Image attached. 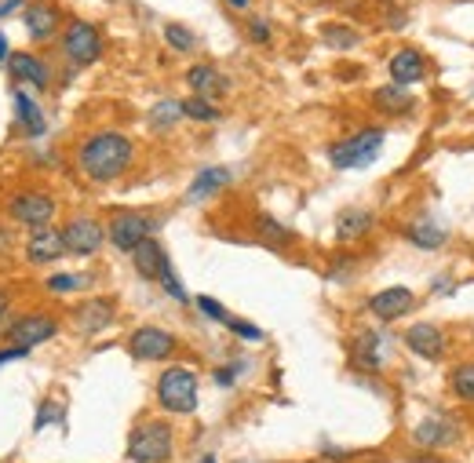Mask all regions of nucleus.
<instances>
[{
    "label": "nucleus",
    "instance_id": "f704fd0d",
    "mask_svg": "<svg viewBox=\"0 0 474 463\" xmlns=\"http://www.w3.org/2000/svg\"><path fill=\"white\" fill-rule=\"evenodd\" d=\"M197 310H201L208 321H219V325H226V321L233 318V314H230L219 300H212V296H197Z\"/></svg>",
    "mask_w": 474,
    "mask_h": 463
},
{
    "label": "nucleus",
    "instance_id": "412c9836",
    "mask_svg": "<svg viewBox=\"0 0 474 463\" xmlns=\"http://www.w3.org/2000/svg\"><path fill=\"white\" fill-rule=\"evenodd\" d=\"M63 252H66L63 230H55V226L34 230L30 241H26V260L30 263H55V260H63Z\"/></svg>",
    "mask_w": 474,
    "mask_h": 463
},
{
    "label": "nucleus",
    "instance_id": "4468645a",
    "mask_svg": "<svg viewBox=\"0 0 474 463\" xmlns=\"http://www.w3.org/2000/svg\"><path fill=\"white\" fill-rule=\"evenodd\" d=\"M405 241H409L412 249H420V252H438V249H445V241H449V230H445L430 212H423V215H416L412 222H405Z\"/></svg>",
    "mask_w": 474,
    "mask_h": 463
},
{
    "label": "nucleus",
    "instance_id": "7c9ffc66",
    "mask_svg": "<svg viewBox=\"0 0 474 463\" xmlns=\"http://www.w3.org/2000/svg\"><path fill=\"white\" fill-rule=\"evenodd\" d=\"M321 41H325L329 48H336V52H351V48L358 44V34H354L351 26H336V23H332V26L321 30Z\"/></svg>",
    "mask_w": 474,
    "mask_h": 463
},
{
    "label": "nucleus",
    "instance_id": "58836bf2",
    "mask_svg": "<svg viewBox=\"0 0 474 463\" xmlns=\"http://www.w3.org/2000/svg\"><path fill=\"white\" fill-rule=\"evenodd\" d=\"M249 37H252L256 44H271V23H267V19H252V23H249Z\"/></svg>",
    "mask_w": 474,
    "mask_h": 463
},
{
    "label": "nucleus",
    "instance_id": "39448f33",
    "mask_svg": "<svg viewBox=\"0 0 474 463\" xmlns=\"http://www.w3.org/2000/svg\"><path fill=\"white\" fill-rule=\"evenodd\" d=\"M153 230H157V219L153 215H146V212H117L114 219H110V226H106V238H110V245L117 249V252H135L143 241H150L153 238Z\"/></svg>",
    "mask_w": 474,
    "mask_h": 463
},
{
    "label": "nucleus",
    "instance_id": "6e6552de",
    "mask_svg": "<svg viewBox=\"0 0 474 463\" xmlns=\"http://www.w3.org/2000/svg\"><path fill=\"white\" fill-rule=\"evenodd\" d=\"M106 241V226L92 215H74L66 226H63V245L70 256H95Z\"/></svg>",
    "mask_w": 474,
    "mask_h": 463
},
{
    "label": "nucleus",
    "instance_id": "20e7f679",
    "mask_svg": "<svg viewBox=\"0 0 474 463\" xmlns=\"http://www.w3.org/2000/svg\"><path fill=\"white\" fill-rule=\"evenodd\" d=\"M197 401H201V383H197L193 369L168 365L157 376V405L168 416H190V412H197Z\"/></svg>",
    "mask_w": 474,
    "mask_h": 463
},
{
    "label": "nucleus",
    "instance_id": "1a4fd4ad",
    "mask_svg": "<svg viewBox=\"0 0 474 463\" xmlns=\"http://www.w3.org/2000/svg\"><path fill=\"white\" fill-rule=\"evenodd\" d=\"M55 208H59V204H55V197H52V193H41V190L15 193V197H12V204H8L12 219H15V222H23V226H30V230H44V226H52Z\"/></svg>",
    "mask_w": 474,
    "mask_h": 463
},
{
    "label": "nucleus",
    "instance_id": "dca6fc26",
    "mask_svg": "<svg viewBox=\"0 0 474 463\" xmlns=\"http://www.w3.org/2000/svg\"><path fill=\"white\" fill-rule=\"evenodd\" d=\"M387 74H390V84H401V88H412L427 77V59L416 52V48H398L390 59H387Z\"/></svg>",
    "mask_w": 474,
    "mask_h": 463
},
{
    "label": "nucleus",
    "instance_id": "5701e85b",
    "mask_svg": "<svg viewBox=\"0 0 474 463\" xmlns=\"http://www.w3.org/2000/svg\"><path fill=\"white\" fill-rule=\"evenodd\" d=\"M230 179H233L230 168H201V172L193 175V182L186 186V201H190V204H201V201L215 197L219 190H226Z\"/></svg>",
    "mask_w": 474,
    "mask_h": 463
},
{
    "label": "nucleus",
    "instance_id": "72a5a7b5",
    "mask_svg": "<svg viewBox=\"0 0 474 463\" xmlns=\"http://www.w3.org/2000/svg\"><path fill=\"white\" fill-rule=\"evenodd\" d=\"M52 423H59V427H66V409L59 405V401H44L41 409H37V419H34V430L41 434L44 427H52Z\"/></svg>",
    "mask_w": 474,
    "mask_h": 463
},
{
    "label": "nucleus",
    "instance_id": "e433bc0d",
    "mask_svg": "<svg viewBox=\"0 0 474 463\" xmlns=\"http://www.w3.org/2000/svg\"><path fill=\"white\" fill-rule=\"evenodd\" d=\"M157 285H161V289H164V292H168L175 303H190V296H186V289H183V281L175 278V271H172V267L161 274V281H157Z\"/></svg>",
    "mask_w": 474,
    "mask_h": 463
},
{
    "label": "nucleus",
    "instance_id": "2f4dec72",
    "mask_svg": "<svg viewBox=\"0 0 474 463\" xmlns=\"http://www.w3.org/2000/svg\"><path fill=\"white\" fill-rule=\"evenodd\" d=\"M164 41H168V48H175V52H193V44H197V37L186 30V26H179V23H168L164 26Z\"/></svg>",
    "mask_w": 474,
    "mask_h": 463
},
{
    "label": "nucleus",
    "instance_id": "a878e982",
    "mask_svg": "<svg viewBox=\"0 0 474 463\" xmlns=\"http://www.w3.org/2000/svg\"><path fill=\"white\" fill-rule=\"evenodd\" d=\"M15 121H19V128L30 135V139H37V135H44V128H48V121H44V110L26 95V92H15Z\"/></svg>",
    "mask_w": 474,
    "mask_h": 463
},
{
    "label": "nucleus",
    "instance_id": "393cba45",
    "mask_svg": "<svg viewBox=\"0 0 474 463\" xmlns=\"http://www.w3.org/2000/svg\"><path fill=\"white\" fill-rule=\"evenodd\" d=\"M372 103H376V110L387 113V117H401V113H409V110L416 106L412 92L401 88V84H383V88H376V92H372Z\"/></svg>",
    "mask_w": 474,
    "mask_h": 463
},
{
    "label": "nucleus",
    "instance_id": "c03bdc74",
    "mask_svg": "<svg viewBox=\"0 0 474 463\" xmlns=\"http://www.w3.org/2000/svg\"><path fill=\"white\" fill-rule=\"evenodd\" d=\"M226 5L237 8V12H245V8H249V0H226Z\"/></svg>",
    "mask_w": 474,
    "mask_h": 463
},
{
    "label": "nucleus",
    "instance_id": "2eb2a0df",
    "mask_svg": "<svg viewBox=\"0 0 474 463\" xmlns=\"http://www.w3.org/2000/svg\"><path fill=\"white\" fill-rule=\"evenodd\" d=\"M351 365L358 372H380L383 369V336L376 329H361L351 340Z\"/></svg>",
    "mask_w": 474,
    "mask_h": 463
},
{
    "label": "nucleus",
    "instance_id": "9b49d317",
    "mask_svg": "<svg viewBox=\"0 0 474 463\" xmlns=\"http://www.w3.org/2000/svg\"><path fill=\"white\" fill-rule=\"evenodd\" d=\"M63 55L74 63V66H92L99 55H103V34L92 26V23H74L66 26L63 34Z\"/></svg>",
    "mask_w": 474,
    "mask_h": 463
},
{
    "label": "nucleus",
    "instance_id": "9d476101",
    "mask_svg": "<svg viewBox=\"0 0 474 463\" xmlns=\"http://www.w3.org/2000/svg\"><path fill=\"white\" fill-rule=\"evenodd\" d=\"M55 336H59V321L52 314H23L19 321H12L5 329V340L12 347H23V350H34V347H41Z\"/></svg>",
    "mask_w": 474,
    "mask_h": 463
},
{
    "label": "nucleus",
    "instance_id": "c9c22d12",
    "mask_svg": "<svg viewBox=\"0 0 474 463\" xmlns=\"http://www.w3.org/2000/svg\"><path fill=\"white\" fill-rule=\"evenodd\" d=\"M226 329H230L237 340H249V343H260V340H263V329L252 325V321H242V318H230Z\"/></svg>",
    "mask_w": 474,
    "mask_h": 463
},
{
    "label": "nucleus",
    "instance_id": "ddd939ff",
    "mask_svg": "<svg viewBox=\"0 0 474 463\" xmlns=\"http://www.w3.org/2000/svg\"><path fill=\"white\" fill-rule=\"evenodd\" d=\"M405 347L423 361H441L445 350H449V336L434 321H416V325L405 329Z\"/></svg>",
    "mask_w": 474,
    "mask_h": 463
},
{
    "label": "nucleus",
    "instance_id": "c756f323",
    "mask_svg": "<svg viewBox=\"0 0 474 463\" xmlns=\"http://www.w3.org/2000/svg\"><path fill=\"white\" fill-rule=\"evenodd\" d=\"M183 117H186V121H197V124H212V121H219V106H215L212 99L190 95V99H183Z\"/></svg>",
    "mask_w": 474,
    "mask_h": 463
},
{
    "label": "nucleus",
    "instance_id": "f3484780",
    "mask_svg": "<svg viewBox=\"0 0 474 463\" xmlns=\"http://www.w3.org/2000/svg\"><path fill=\"white\" fill-rule=\"evenodd\" d=\"M372 226H376V215H372L369 208L351 204V208H343V212L336 215V241H340V245H358L361 238L372 234Z\"/></svg>",
    "mask_w": 474,
    "mask_h": 463
},
{
    "label": "nucleus",
    "instance_id": "a211bd4d",
    "mask_svg": "<svg viewBox=\"0 0 474 463\" xmlns=\"http://www.w3.org/2000/svg\"><path fill=\"white\" fill-rule=\"evenodd\" d=\"M23 19H26V34L34 41H52L59 34V26H63V15H59V8L52 5V0H34V5H26Z\"/></svg>",
    "mask_w": 474,
    "mask_h": 463
},
{
    "label": "nucleus",
    "instance_id": "a19ab883",
    "mask_svg": "<svg viewBox=\"0 0 474 463\" xmlns=\"http://www.w3.org/2000/svg\"><path fill=\"white\" fill-rule=\"evenodd\" d=\"M8 307H12V296H8L5 289H0V321H5V318H8Z\"/></svg>",
    "mask_w": 474,
    "mask_h": 463
},
{
    "label": "nucleus",
    "instance_id": "473e14b6",
    "mask_svg": "<svg viewBox=\"0 0 474 463\" xmlns=\"http://www.w3.org/2000/svg\"><path fill=\"white\" fill-rule=\"evenodd\" d=\"M84 285H88V278H84V274H52V278L44 281V289H48V292H55V296L77 292V289H84Z\"/></svg>",
    "mask_w": 474,
    "mask_h": 463
},
{
    "label": "nucleus",
    "instance_id": "f03ea898",
    "mask_svg": "<svg viewBox=\"0 0 474 463\" xmlns=\"http://www.w3.org/2000/svg\"><path fill=\"white\" fill-rule=\"evenodd\" d=\"M175 452V430L168 419H143L132 427L124 456L128 463H168Z\"/></svg>",
    "mask_w": 474,
    "mask_h": 463
},
{
    "label": "nucleus",
    "instance_id": "a18cd8bd",
    "mask_svg": "<svg viewBox=\"0 0 474 463\" xmlns=\"http://www.w3.org/2000/svg\"><path fill=\"white\" fill-rule=\"evenodd\" d=\"M197 463H219V456H215V452H204V456H201Z\"/></svg>",
    "mask_w": 474,
    "mask_h": 463
},
{
    "label": "nucleus",
    "instance_id": "cd10ccee",
    "mask_svg": "<svg viewBox=\"0 0 474 463\" xmlns=\"http://www.w3.org/2000/svg\"><path fill=\"white\" fill-rule=\"evenodd\" d=\"M449 394L463 405H474V361H459L449 369Z\"/></svg>",
    "mask_w": 474,
    "mask_h": 463
},
{
    "label": "nucleus",
    "instance_id": "ea45409f",
    "mask_svg": "<svg viewBox=\"0 0 474 463\" xmlns=\"http://www.w3.org/2000/svg\"><path fill=\"white\" fill-rule=\"evenodd\" d=\"M30 350H23V347H8V350H0V365H8V361H19V358H26Z\"/></svg>",
    "mask_w": 474,
    "mask_h": 463
},
{
    "label": "nucleus",
    "instance_id": "4c0bfd02",
    "mask_svg": "<svg viewBox=\"0 0 474 463\" xmlns=\"http://www.w3.org/2000/svg\"><path fill=\"white\" fill-rule=\"evenodd\" d=\"M242 372H245V361H233V365H219L212 372V379H215V387H233Z\"/></svg>",
    "mask_w": 474,
    "mask_h": 463
},
{
    "label": "nucleus",
    "instance_id": "c85d7f7f",
    "mask_svg": "<svg viewBox=\"0 0 474 463\" xmlns=\"http://www.w3.org/2000/svg\"><path fill=\"white\" fill-rule=\"evenodd\" d=\"M183 121V103L179 99H161L150 106V128L153 132H172Z\"/></svg>",
    "mask_w": 474,
    "mask_h": 463
},
{
    "label": "nucleus",
    "instance_id": "423d86ee",
    "mask_svg": "<svg viewBox=\"0 0 474 463\" xmlns=\"http://www.w3.org/2000/svg\"><path fill=\"white\" fill-rule=\"evenodd\" d=\"M409 438H412L416 448L441 452V448H452V445L463 438V427H459V419L449 416V412H430V416H423V419L412 427Z\"/></svg>",
    "mask_w": 474,
    "mask_h": 463
},
{
    "label": "nucleus",
    "instance_id": "bb28decb",
    "mask_svg": "<svg viewBox=\"0 0 474 463\" xmlns=\"http://www.w3.org/2000/svg\"><path fill=\"white\" fill-rule=\"evenodd\" d=\"M256 238L267 245V249H289V245H296V234H292V230L285 226V222H278L274 215H260L256 219Z\"/></svg>",
    "mask_w": 474,
    "mask_h": 463
},
{
    "label": "nucleus",
    "instance_id": "79ce46f5",
    "mask_svg": "<svg viewBox=\"0 0 474 463\" xmlns=\"http://www.w3.org/2000/svg\"><path fill=\"white\" fill-rule=\"evenodd\" d=\"M19 8H23V0H5V5H0V15H12Z\"/></svg>",
    "mask_w": 474,
    "mask_h": 463
},
{
    "label": "nucleus",
    "instance_id": "0eeeda50",
    "mask_svg": "<svg viewBox=\"0 0 474 463\" xmlns=\"http://www.w3.org/2000/svg\"><path fill=\"white\" fill-rule=\"evenodd\" d=\"M175 350H179V340L157 325H143L128 336V354L135 361H168Z\"/></svg>",
    "mask_w": 474,
    "mask_h": 463
},
{
    "label": "nucleus",
    "instance_id": "6ab92c4d",
    "mask_svg": "<svg viewBox=\"0 0 474 463\" xmlns=\"http://www.w3.org/2000/svg\"><path fill=\"white\" fill-rule=\"evenodd\" d=\"M114 318H117L114 300H88V303H81V307L74 310V325H77L84 336L106 332V329L114 325Z\"/></svg>",
    "mask_w": 474,
    "mask_h": 463
},
{
    "label": "nucleus",
    "instance_id": "7ed1b4c3",
    "mask_svg": "<svg viewBox=\"0 0 474 463\" xmlns=\"http://www.w3.org/2000/svg\"><path fill=\"white\" fill-rule=\"evenodd\" d=\"M383 143H387V132L383 128H358L343 139H336L329 146V164L336 172H354V168H369L380 153H383Z\"/></svg>",
    "mask_w": 474,
    "mask_h": 463
},
{
    "label": "nucleus",
    "instance_id": "37998d69",
    "mask_svg": "<svg viewBox=\"0 0 474 463\" xmlns=\"http://www.w3.org/2000/svg\"><path fill=\"white\" fill-rule=\"evenodd\" d=\"M8 55H12V48H8V37L0 34V63H8Z\"/></svg>",
    "mask_w": 474,
    "mask_h": 463
},
{
    "label": "nucleus",
    "instance_id": "4be33fe9",
    "mask_svg": "<svg viewBox=\"0 0 474 463\" xmlns=\"http://www.w3.org/2000/svg\"><path fill=\"white\" fill-rule=\"evenodd\" d=\"M8 70H12L15 81L34 84V88H41V92L52 84V70H48V63H44L41 55H30V52H15V55H8Z\"/></svg>",
    "mask_w": 474,
    "mask_h": 463
},
{
    "label": "nucleus",
    "instance_id": "f257e3e1",
    "mask_svg": "<svg viewBox=\"0 0 474 463\" xmlns=\"http://www.w3.org/2000/svg\"><path fill=\"white\" fill-rule=\"evenodd\" d=\"M132 161H135V143H132L124 132H114V128L88 135V139L81 143V150H77V168H81V175H84L88 182H99V186L117 182V179L132 168Z\"/></svg>",
    "mask_w": 474,
    "mask_h": 463
},
{
    "label": "nucleus",
    "instance_id": "b1692460",
    "mask_svg": "<svg viewBox=\"0 0 474 463\" xmlns=\"http://www.w3.org/2000/svg\"><path fill=\"white\" fill-rule=\"evenodd\" d=\"M186 84H190V88H193V95H201V99L226 95V88H230V81H226L215 66H208V63L190 66V70H186Z\"/></svg>",
    "mask_w": 474,
    "mask_h": 463
},
{
    "label": "nucleus",
    "instance_id": "f8f14e48",
    "mask_svg": "<svg viewBox=\"0 0 474 463\" xmlns=\"http://www.w3.org/2000/svg\"><path fill=\"white\" fill-rule=\"evenodd\" d=\"M412 307H416V292L405 285H390V289H380L376 296H369V314L383 325L412 314Z\"/></svg>",
    "mask_w": 474,
    "mask_h": 463
},
{
    "label": "nucleus",
    "instance_id": "aec40b11",
    "mask_svg": "<svg viewBox=\"0 0 474 463\" xmlns=\"http://www.w3.org/2000/svg\"><path fill=\"white\" fill-rule=\"evenodd\" d=\"M132 267H135V274H139L143 281H161V274L172 267V260H168L164 245H161L157 238H150V241H143V245L132 252Z\"/></svg>",
    "mask_w": 474,
    "mask_h": 463
}]
</instances>
